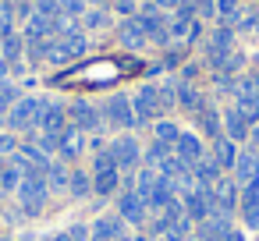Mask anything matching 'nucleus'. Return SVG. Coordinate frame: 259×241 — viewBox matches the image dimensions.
<instances>
[{"mask_svg": "<svg viewBox=\"0 0 259 241\" xmlns=\"http://www.w3.org/2000/svg\"><path fill=\"white\" fill-rule=\"evenodd\" d=\"M0 153H18V146H15L11 135H0Z\"/></svg>", "mask_w": 259, "mask_h": 241, "instance_id": "e433bc0d", "label": "nucleus"}, {"mask_svg": "<svg viewBox=\"0 0 259 241\" xmlns=\"http://www.w3.org/2000/svg\"><path fill=\"white\" fill-rule=\"evenodd\" d=\"M234 160H238V146H234L227 135L213 138V163H217L220 170H231V167H234Z\"/></svg>", "mask_w": 259, "mask_h": 241, "instance_id": "a211bd4d", "label": "nucleus"}, {"mask_svg": "<svg viewBox=\"0 0 259 241\" xmlns=\"http://www.w3.org/2000/svg\"><path fill=\"white\" fill-rule=\"evenodd\" d=\"M209 191H213V216H231V209H234V206H238V199H241L238 184H234V181H227V177H220Z\"/></svg>", "mask_w": 259, "mask_h": 241, "instance_id": "39448f33", "label": "nucleus"}, {"mask_svg": "<svg viewBox=\"0 0 259 241\" xmlns=\"http://www.w3.org/2000/svg\"><path fill=\"white\" fill-rule=\"evenodd\" d=\"M64 128H68V114H64V107H61V103H47L43 121H39V131H43V135H61Z\"/></svg>", "mask_w": 259, "mask_h": 241, "instance_id": "ddd939ff", "label": "nucleus"}, {"mask_svg": "<svg viewBox=\"0 0 259 241\" xmlns=\"http://www.w3.org/2000/svg\"><path fill=\"white\" fill-rule=\"evenodd\" d=\"M71 117H75V128H78V131H93V128L100 124V114H96V107H89V103H75V107H71Z\"/></svg>", "mask_w": 259, "mask_h": 241, "instance_id": "412c9836", "label": "nucleus"}, {"mask_svg": "<svg viewBox=\"0 0 259 241\" xmlns=\"http://www.w3.org/2000/svg\"><path fill=\"white\" fill-rule=\"evenodd\" d=\"M57 29H54V18H47V15H39V11H32L29 15V22H25V39L29 43H36V39H50Z\"/></svg>", "mask_w": 259, "mask_h": 241, "instance_id": "2eb2a0df", "label": "nucleus"}, {"mask_svg": "<svg viewBox=\"0 0 259 241\" xmlns=\"http://www.w3.org/2000/svg\"><path fill=\"white\" fill-rule=\"evenodd\" d=\"M36 11L47 15V18H57L61 15V0H36Z\"/></svg>", "mask_w": 259, "mask_h": 241, "instance_id": "72a5a7b5", "label": "nucleus"}, {"mask_svg": "<svg viewBox=\"0 0 259 241\" xmlns=\"http://www.w3.org/2000/svg\"><path fill=\"white\" fill-rule=\"evenodd\" d=\"M11 18H15L11 4H8V0H0V43H4V39L11 36Z\"/></svg>", "mask_w": 259, "mask_h": 241, "instance_id": "c756f323", "label": "nucleus"}, {"mask_svg": "<svg viewBox=\"0 0 259 241\" xmlns=\"http://www.w3.org/2000/svg\"><path fill=\"white\" fill-rule=\"evenodd\" d=\"M103 110H107V121H110V124H117V128H132V124H139L135 107H132V100H128V96H110Z\"/></svg>", "mask_w": 259, "mask_h": 241, "instance_id": "0eeeda50", "label": "nucleus"}, {"mask_svg": "<svg viewBox=\"0 0 259 241\" xmlns=\"http://www.w3.org/2000/svg\"><path fill=\"white\" fill-rule=\"evenodd\" d=\"M4 78H8V61L0 57V82H4Z\"/></svg>", "mask_w": 259, "mask_h": 241, "instance_id": "a19ab883", "label": "nucleus"}, {"mask_svg": "<svg viewBox=\"0 0 259 241\" xmlns=\"http://www.w3.org/2000/svg\"><path fill=\"white\" fill-rule=\"evenodd\" d=\"M174 195H178V191H174V184L160 177V184H156V188H153V195H149V206H153V209H167L170 202H178Z\"/></svg>", "mask_w": 259, "mask_h": 241, "instance_id": "b1692460", "label": "nucleus"}, {"mask_svg": "<svg viewBox=\"0 0 259 241\" xmlns=\"http://www.w3.org/2000/svg\"><path fill=\"white\" fill-rule=\"evenodd\" d=\"M117 209H121V220L124 223H142L146 220V199L135 188H128V191L117 195Z\"/></svg>", "mask_w": 259, "mask_h": 241, "instance_id": "1a4fd4ad", "label": "nucleus"}, {"mask_svg": "<svg viewBox=\"0 0 259 241\" xmlns=\"http://www.w3.org/2000/svg\"><path fill=\"white\" fill-rule=\"evenodd\" d=\"M241 216H245V227L248 230H259V177L241 184Z\"/></svg>", "mask_w": 259, "mask_h": 241, "instance_id": "6e6552de", "label": "nucleus"}, {"mask_svg": "<svg viewBox=\"0 0 259 241\" xmlns=\"http://www.w3.org/2000/svg\"><path fill=\"white\" fill-rule=\"evenodd\" d=\"M47 181L43 177H36V174H29L22 184H18V199H22V209L29 213V216H36L39 209H43V202H47Z\"/></svg>", "mask_w": 259, "mask_h": 241, "instance_id": "7ed1b4c3", "label": "nucleus"}, {"mask_svg": "<svg viewBox=\"0 0 259 241\" xmlns=\"http://www.w3.org/2000/svg\"><path fill=\"white\" fill-rule=\"evenodd\" d=\"M174 153H178V160H181L185 167H195V163L202 160V142H199L195 135H188V131H181V138H178V146H174Z\"/></svg>", "mask_w": 259, "mask_h": 241, "instance_id": "4468645a", "label": "nucleus"}, {"mask_svg": "<svg viewBox=\"0 0 259 241\" xmlns=\"http://www.w3.org/2000/svg\"><path fill=\"white\" fill-rule=\"evenodd\" d=\"M71 241H89V227H71Z\"/></svg>", "mask_w": 259, "mask_h": 241, "instance_id": "4c0bfd02", "label": "nucleus"}, {"mask_svg": "<svg viewBox=\"0 0 259 241\" xmlns=\"http://www.w3.org/2000/svg\"><path fill=\"white\" fill-rule=\"evenodd\" d=\"M110 156H114L117 170H132V167H139V160H142V153H139V142H135V138H114Z\"/></svg>", "mask_w": 259, "mask_h": 241, "instance_id": "9d476101", "label": "nucleus"}, {"mask_svg": "<svg viewBox=\"0 0 259 241\" xmlns=\"http://www.w3.org/2000/svg\"><path fill=\"white\" fill-rule=\"evenodd\" d=\"M68 184H71V191H75V195H89V188H93V181H89V174H82V170H75Z\"/></svg>", "mask_w": 259, "mask_h": 241, "instance_id": "473e14b6", "label": "nucleus"}, {"mask_svg": "<svg viewBox=\"0 0 259 241\" xmlns=\"http://www.w3.org/2000/svg\"><path fill=\"white\" fill-rule=\"evenodd\" d=\"M160 241H188V237H185V234H178V230H170V227H167V230H160Z\"/></svg>", "mask_w": 259, "mask_h": 241, "instance_id": "58836bf2", "label": "nucleus"}, {"mask_svg": "<svg viewBox=\"0 0 259 241\" xmlns=\"http://www.w3.org/2000/svg\"><path fill=\"white\" fill-rule=\"evenodd\" d=\"M227 241H245V237H241V234H234V230H231V234H227Z\"/></svg>", "mask_w": 259, "mask_h": 241, "instance_id": "79ce46f5", "label": "nucleus"}, {"mask_svg": "<svg viewBox=\"0 0 259 241\" xmlns=\"http://www.w3.org/2000/svg\"><path fill=\"white\" fill-rule=\"evenodd\" d=\"M132 107H135V117H139V121H153L156 114H163V103H160L156 85H142L139 96L132 100Z\"/></svg>", "mask_w": 259, "mask_h": 241, "instance_id": "423d86ee", "label": "nucleus"}, {"mask_svg": "<svg viewBox=\"0 0 259 241\" xmlns=\"http://www.w3.org/2000/svg\"><path fill=\"white\" fill-rule=\"evenodd\" d=\"M231 234V216H209L199 227V241H227Z\"/></svg>", "mask_w": 259, "mask_h": 241, "instance_id": "f3484780", "label": "nucleus"}, {"mask_svg": "<svg viewBox=\"0 0 259 241\" xmlns=\"http://www.w3.org/2000/svg\"><path fill=\"white\" fill-rule=\"evenodd\" d=\"M25 174L15 167V160H0V191H18Z\"/></svg>", "mask_w": 259, "mask_h": 241, "instance_id": "aec40b11", "label": "nucleus"}, {"mask_svg": "<svg viewBox=\"0 0 259 241\" xmlns=\"http://www.w3.org/2000/svg\"><path fill=\"white\" fill-rule=\"evenodd\" d=\"M114 4H117V11H124V15L135 11V0H114Z\"/></svg>", "mask_w": 259, "mask_h": 241, "instance_id": "ea45409f", "label": "nucleus"}, {"mask_svg": "<svg viewBox=\"0 0 259 241\" xmlns=\"http://www.w3.org/2000/svg\"><path fill=\"white\" fill-rule=\"evenodd\" d=\"M22 46H25V43H22V39H18L15 32H11V36H8L4 43H0V57H4V61H15V57L22 54Z\"/></svg>", "mask_w": 259, "mask_h": 241, "instance_id": "c85d7f7f", "label": "nucleus"}, {"mask_svg": "<svg viewBox=\"0 0 259 241\" xmlns=\"http://www.w3.org/2000/svg\"><path fill=\"white\" fill-rule=\"evenodd\" d=\"M234 177H238L241 184L255 181V177H259V156H255V153H238V160H234Z\"/></svg>", "mask_w": 259, "mask_h": 241, "instance_id": "6ab92c4d", "label": "nucleus"}, {"mask_svg": "<svg viewBox=\"0 0 259 241\" xmlns=\"http://www.w3.org/2000/svg\"><path fill=\"white\" fill-rule=\"evenodd\" d=\"M43 110H47V100L25 96V100H18V103L11 107V114H8V124H11V128H18V131H25V128H39V121H43Z\"/></svg>", "mask_w": 259, "mask_h": 241, "instance_id": "f257e3e1", "label": "nucleus"}, {"mask_svg": "<svg viewBox=\"0 0 259 241\" xmlns=\"http://www.w3.org/2000/svg\"><path fill=\"white\" fill-rule=\"evenodd\" d=\"M217 15L224 18V22H238L241 15H238V0H217Z\"/></svg>", "mask_w": 259, "mask_h": 241, "instance_id": "7c9ffc66", "label": "nucleus"}, {"mask_svg": "<svg viewBox=\"0 0 259 241\" xmlns=\"http://www.w3.org/2000/svg\"><path fill=\"white\" fill-rule=\"evenodd\" d=\"M178 138H181L178 124H170V121H160V124H156V142H163V146H178Z\"/></svg>", "mask_w": 259, "mask_h": 241, "instance_id": "cd10ccee", "label": "nucleus"}, {"mask_svg": "<svg viewBox=\"0 0 259 241\" xmlns=\"http://www.w3.org/2000/svg\"><path fill=\"white\" fill-rule=\"evenodd\" d=\"M82 54H85V36L75 29V32H68V36H61V39L54 43V50H50L47 61H54V64H68V61H75V57H82Z\"/></svg>", "mask_w": 259, "mask_h": 241, "instance_id": "20e7f679", "label": "nucleus"}, {"mask_svg": "<svg viewBox=\"0 0 259 241\" xmlns=\"http://www.w3.org/2000/svg\"><path fill=\"white\" fill-rule=\"evenodd\" d=\"M178 100H181V107H185V110H195V114L206 107V103H202V96H199V89H195V85H188V82H181V85H178Z\"/></svg>", "mask_w": 259, "mask_h": 241, "instance_id": "393cba45", "label": "nucleus"}, {"mask_svg": "<svg viewBox=\"0 0 259 241\" xmlns=\"http://www.w3.org/2000/svg\"><path fill=\"white\" fill-rule=\"evenodd\" d=\"M54 241H71V234H57V237H54Z\"/></svg>", "mask_w": 259, "mask_h": 241, "instance_id": "37998d69", "label": "nucleus"}, {"mask_svg": "<svg viewBox=\"0 0 259 241\" xmlns=\"http://www.w3.org/2000/svg\"><path fill=\"white\" fill-rule=\"evenodd\" d=\"M117 177H121V170H117L114 156L110 153H100L93 160V188L100 195H110V191H117Z\"/></svg>", "mask_w": 259, "mask_h": 241, "instance_id": "f03ea898", "label": "nucleus"}, {"mask_svg": "<svg viewBox=\"0 0 259 241\" xmlns=\"http://www.w3.org/2000/svg\"><path fill=\"white\" fill-rule=\"evenodd\" d=\"M195 15L199 18H213L217 15V0H195Z\"/></svg>", "mask_w": 259, "mask_h": 241, "instance_id": "f704fd0d", "label": "nucleus"}, {"mask_svg": "<svg viewBox=\"0 0 259 241\" xmlns=\"http://www.w3.org/2000/svg\"><path fill=\"white\" fill-rule=\"evenodd\" d=\"M117 39H121V46H128V50H139V46H146V29H142V22L139 18H124L121 25H117Z\"/></svg>", "mask_w": 259, "mask_h": 241, "instance_id": "f8f14e48", "label": "nucleus"}, {"mask_svg": "<svg viewBox=\"0 0 259 241\" xmlns=\"http://www.w3.org/2000/svg\"><path fill=\"white\" fill-rule=\"evenodd\" d=\"M57 153H61V160H78V156L85 153V131L64 128V131L57 135Z\"/></svg>", "mask_w": 259, "mask_h": 241, "instance_id": "9b49d317", "label": "nucleus"}, {"mask_svg": "<svg viewBox=\"0 0 259 241\" xmlns=\"http://www.w3.org/2000/svg\"><path fill=\"white\" fill-rule=\"evenodd\" d=\"M132 241H149V237H132Z\"/></svg>", "mask_w": 259, "mask_h": 241, "instance_id": "c03bdc74", "label": "nucleus"}, {"mask_svg": "<svg viewBox=\"0 0 259 241\" xmlns=\"http://www.w3.org/2000/svg\"><path fill=\"white\" fill-rule=\"evenodd\" d=\"M15 103H18V89L8 85V82H0V114H4L8 107H15Z\"/></svg>", "mask_w": 259, "mask_h": 241, "instance_id": "2f4dec72", "label": "nucleus"}, {"mask_svg": "<svg viewBox=\"0 0 259 241\" xmlns=\"http://www.w3.org/2000/svg\"><path fill=\"white\" fill-rule=\"evenodd\" d=\"M224 131H227V138H231V142H238V138H245V135H248V124H245V117H241L234 107L224 114Z\"/></svg>", "mask_w": 259, "mask_h": 241, "instance_id": "4be33fe9", "label": "nucleus"}, {"mask_svg": "<svg viewBox=\"0 0 259 241\" xmlns=\"http://www.w3.org/2000/svg\"><path fill=\"white\" fill-rule=\"evenodd\" d=\"M93 241H124V220L117 216H103L93 227Z\"/></svg>", "mask_w": 259, "mask_h": 241, "instance_id": "dca6fc26", "label": "nucleus"}, {"mask_svg": "<svg viewBox=\"0 0 259 241\" xmlns=\"http://www.w3.org/2000/svg\"><path fill=\"white\" fill-rule=\"evenodd\" d=\"M160 184V174H156V167H146V170H139V177H135V191L146 199V206H149V195H153V188Z\"/></svg>", "mask_w": 259, "mask_h": 241, "instance_id": "5701e85b", "label": "nucleus"}, {"mask_svg": "<svg viewBox=\"0 0 259 241\" xmlns=\"http://www.w3.org/2000/svg\"><path fill=\"white\" fill-rule=\"evenodd\" d=\"M199 128H202V135H213V138H220V131H224V124H220V117H217V110H209V107H202L199 114Z\"/></svg>", "mask_w": 259, "mask_h": 241, "instance_id": "a878e982", "label": "nucleus"}, {"mask_svg": "<svg viewBox=\"0 0 259 241\" xmlns=\"http://www.w3.org/2000/svg\"><path fill=\"white\" fill-rule=\"evenodd\" d=\"M43 181H47V188L54 191V188H64V184H68L71 177H68V170H64L61 163H50V170L43 174Z\"/></svg>", "mask_w": 259, "mask_h": 241, "instance_id": "bb28decb", "label": "nucleus"}, {"mask_svg": "<svg viewBox=\"0 0 259 241\" xmlns=\"http://www.w3.org/2000/svg\"><path fill=\"white\" fill-rule=\"evenodd\" d=\"M103 22H107V15H103V11H85V25H89V29H100Z\"/></svg>", "mask_w": 259, "mask_h": 241, "instance_id": "c9c22d12", "label": "nucleus"}]
</instances>
